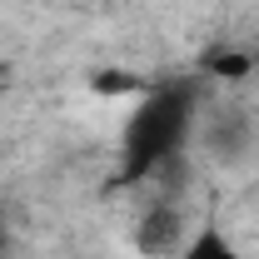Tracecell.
Wrapping results in <instances>:
<instances>
[{
    "mask_svg": "<svg viewBox=\"0 0 259 259\" xmlns=\"http://www.w3.org/2000/svg\"><path fill=\"white\" fill-rule=\"evenodd\" d=\"M194 115H199V85L194 80L150 85L140 110L125 125V145H120L125 180H145V175L180 160V150H185V140L194 130Z\"/></svg>",
    "mask_w": 259,
    "mask_h": 259,
    "instance_id": "cell-1",
    "label": "cell"
},
{
    "mask_svg": "<svg viewBox=\"0 0 259 259\" xmlns=\"http://www.w3.org/2000/svg\"><path fill=\"white\" fill-rule=\"evenodd\" d=\"M204 150L220 164H239L254 150V115H249V110H234V105L214 110L209 125H204Z\"/></svg>",
    "mask_w": 259,
    "mask_h": 259,
    "instance_id": "cell-2",
    "label": "cell"
},
{
    "mask_svg": "<svg viewBox=\"0 0 259 259\" xmlns=\"http://www.w3.org/2000/svg\"><path fill=\"white\" fill-rule=\"evenodd\" d=\"M190 239H185V214L175 209V204H150L145 214H140V225H135V249L145 259H160L169 249H185Z\"/></svg>",
    "mask_w": 259,
    "mask_h": 259,
    "instance_id": "cell-3",
    "label": "cell"
},
{
    "mask_svg": "<svg viewBox=\"0 0 259 259\" xmlns=\"http://www.w3.org/2000/svg\"><path fill=\"white\" fill-rule=\"evenodd\" d=\"M180 259H244V254H239V249L229 244L220 229H199L190 244L180 249Z\"/></svg>",
    "mask_w": 259,
    "mask_h": 259,
    "instance_id": "cell-4",
    "label": "cell"
},
{
    "mask_svg": "<svg viewBox=\"0 0 259 259\" xmlns=\"http://www.w3.org/2000/svg\"><path fill=\"white\" fill-rule=\"evenodd\" d=\"M204 70L214 80H244L254 70V60H249V50H209L204 55Z\"/></svg>",
    "mask_w": 259,
    "mask_h": 259,
    "instance_id": "cell-5",
    "label": "cell"
},
{
    "mask_svg": "<svg viewBox=\"0 0 259 259\" xmlns=\"http://www.w3.org/2000/svg\"><path fill=\"white\" fill-rule=\"evenodd\" d=\"M90 90L95 95H130V90H150V80L130 75V70H100V75H90Z\"/></svg>",
    "mask_w": 259,
    "mask_h": 259,
    "instance_id": "cell-6",
    "label": "cell"
}]
</instances>
